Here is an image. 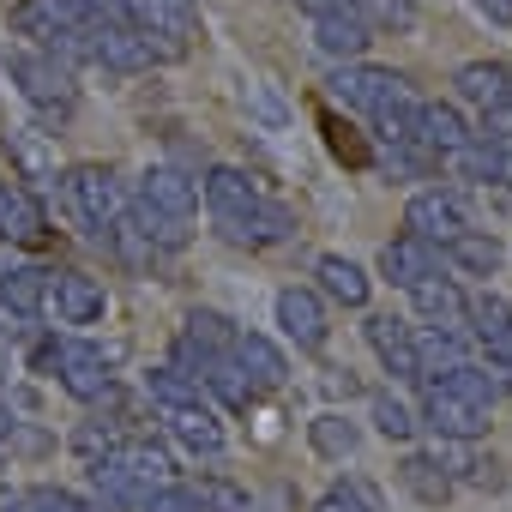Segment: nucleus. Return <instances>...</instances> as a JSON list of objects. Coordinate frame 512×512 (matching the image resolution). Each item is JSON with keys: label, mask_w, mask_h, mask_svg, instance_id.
<instances>
[{"label": "nucleus", "mask_w": 512, "mask_h": 512, "mask_svg": "<svg viewBox=\"0 0 512 512\" xmlns=\"http://www.w3.org/2000/svg\"><path fill=\"white\" fill-rule=\"evenodd\" d=\"M163 428L187 446V452H199V458H217L223 452V416L205 404V398H193V404H175V410H163Z\"/></svg>", "instance_id": "nucleus-16"}, {"label": "nucleus", "mask_w": 512, "mask_h": 512, "mask_svg": "<svg viewBox=\"0 0 512 512\" xmlns=\"http://www.w3.org/2000/svg\"><path fill=\"white\" fill-rule=\"evenodd\" d=\"M199 392H211V398H217L223 410H247L253 398H260V386H253V380L241 374V362H235L229 350L205 362V374H199Z\"/></svg>", "instance_id": "nucleus-22"}, {"label": "nucleus", "mask_w": 512, "mask_h": 512, "mask_svg": "<svg viewBox=\"0 0 512 512\" xmlns=\"http://www.w3.org/2000/svg\"><path fill=\"white\" fill-rule=\"evenodd\" d=\"M145 398H151L157 410H175V404H193V398H199V380H193V374H181L175 362H163V368H151V374H145Z\"/></svg>", "instance_id": "nucleus-31"}, {"label": "nucleus", "mask_w": 512, "mask_h": 512, "mask_svg": "<svg viewBox=\"0 0 512 512\" xmlns=\"http://www.w3.org/2000/svg\"><path fill=\"white\" fill-rule=\"evenodd\" d=\"M13 79H19V91L37 115H49V121L73 115V67H61L55 55H43V49L13 55Z\"/></svg>", "instance_id": "nucleus-4"}, {"label": "nucleus", "mask_w": 512, "mask_h": 512, "mask_svg": "<svg viewBox=\"0 0 512 512\" xmlns=\"http://www.w3.org/2000/svg\"><path fill=\"white\" fill-rule=\"evenodd\" d=\"M368 43H374V31H368V19H362L356 7H344V13H320V19H314V49H320L332 67L362 61Z\"/></svg>", "instance_id": "nucleus-13"}, {"label": "nucleus", "mask_w": 512, "mask_h": 512, "mask_svg": "<svg viewBox=\"0 0 512 512\" xmlns=\"http://www.w3.org/2000/svg\"><path fill=\"white\" fill-rule=\"evenodd\" d=\"M229 356L241 362V374L260 386V392H278V386L290 380V362H284V350H278L266 332H235V338H229Z\"/></svg>", "instance_id": "nucleus-18"}, {"label": "nucleus", "mask_w": 512, "mask_h": 512, "mask_svg": "<svg viewBox=\"0 0 512 512\" xmlns=\"http://www.w3.org/2000/svg\"><path fill=\"white\" fill-rule=\"evenodd\" d=\"M314 512H374V506H368V494H362V488H350V482H344V488L320 494V500H314Z\"/></svg>", "instance_id": "nucleus-42"}, {"label": "nucleus", "mask_w": 512, "mask_h": 512, "mask_svg": "<svg viewBox=\"0 0 512 512\" xmlns=\"http://www.w3.org/2000/svg\"><path fill=\"white\" fill-rule=\"evenodd\" d=\"M139 512H199V494L187 482H163V488H151L139 500Z\"/></svg>", "instance_id": "nucleus-37"}, {"label": "nucleus", "mask_w": 512, "mask_h": 512, "mask_svg": "<svg viewBox=\"0 0 512 512\" xmlns=\"http://www.w3.org/2000/svg\"><path fill=\"white\" fill-rule=\"evenodd\" d=\"M43 308H49L61 326H97V320L109 314V290H103V278L61 266V272H49V302H43Z\"/></svg>", "instance_id": "nucleus-7"}, {"label": "nucleus", "mask_w": 512, "mask_h": 512, "mask_svg": "<svg viewBox=\"0 0 512 512\" xmlns=\"http://www.w3.org/2000/svg\"><path fill=\"white\" fill-rule=\"evenodd\" d=\"M199 193H205V205H211V229H217L229 247H272V241H290V235H296V211L278 205V199H266L260 187H253V175H241V169H229V163L205 169Z\"/></svg>", "instance_id": "nucleus-1"}, {"label": "nucleus", "mask_w": 512, "mask_h": 512, "mask_svg": "<svg viewBox=\"0 0 512 512\" xmlns=\"http://www.w3.org/2000/svg\"><path fill=\"white\" fill-rule=\"evenodd\" d=\"M326 85H332V97H338L344 109H362V115H374V109L410 97L404 73H392V67H368V61H344V67H332Z\"/></svg>", "instance_id": "nucleus-5"}, {"label": "nucleus", "mask_w": 512, "mask_h": 512, "mask_svg": "<svg viewBox=\"0 0 512 512\" xmlns=\"http://www.w3.org/2000/svg\"><path fill=\"white\" fill-rule=\"evenodd\" d=\"M476 13H482L488 25H512V0H476Z\"/></svg>", "instance_id": "nucleus-43"}, {"label": "nucleus", "mask_w": 512, "mask_h": 512, "mask_svg": "<svg viewBox=\"0 0 512 512\" xmlns=\"http://www.w3.org/2000/svg\"><path fill=\"white\" fill-rule=\"evenodd\" d=\"M368 350L386 362V374H398V380H416V326L410 320H398V314H368Z\"/></svg>", "instance_id": "nucleus-15"}, {"label": "nucleus", "mask_w": 512, "mask_h": 512, "mask_svg": "<svg viewBox=\"0 0 512 512\" xmlns=\"http://www.w3.org/2000/svg\"><path fill=\"white\" fill-rule=\"evenodd\" d=\"M410 302H416V314L428 320V326H440V332H470V296L452 284V278H422V284H410Z\"/></svg>", "instance_id": "nucleus-14"}, {"label": "nucleus", "mask_w": 512, "mask_h": 512, "mask_svg": "<svg viewBox=\"0 0 512 512\" xmlns=\"http://www.w3.org/2000/svg\"><path fill=\"white\" fill-rule=\"evenodd\" d=\"M49 302V272L43 266H0V314L7 320H37Z\"/></svg>", "instance_id": "nucleus-19"}, {"label": "nucleus", "mask_w": 512, "mask_h": 512, "mask_svg": "<svg viewBox=\"0 0 512 512\" xmlns=\"http://www.w3.org/2000/svg\"><path fill=\"white\" fill-rule=\"evenodd\" d=\"M272 314H278V326H284V338H290L296 350H320L326 332H332V320H326V296H320V290H302V284L278 290Z\"/></svg>", "instance_id": "nucleus-9"}, {"label": "nucleus", "mask_w": 512, "mask_h": 512, "mask_svg": "<svg viewBox=\"0 0 512 512\" xmlns=\"http://www.w3.org/2000/svg\"><path fill=\"white\" fill-rule=\"evenodd\" d=\"M446 163H452V175H464V181H494V145H488V139H464L458 151H446Z\"/></svg>", "instance_id": "nucleus-35"}, {"label": "nucleus", "mask_w": 512, "mask_h": 512, "mask_svg": "<svg viewBox=\"0 0 512 512\" xmlns=\"http://www.w3.org/2000/svg\"><path fill=\"white\" fill-rule=\"evenodd\" d=\"M404 229L422 235V241H434V247H446V241H458L470 229V211H464V199L452 187H422L404 205Z\"/></svg>", "instance_id": "nucleus-6"}, {"label": "nucleus", "mask_w": 512, "mask_h": 512, "mask_svg": "<svg viewBox=\"0 0 512 512\" xmlns=\"http://www.w3.org/2000/svg\"><path fill=\"white\" fill-rule=\"evenodd\" d=\"M320 133H326V151H332L344 169H368V163H374V151L356 139V127H350V121H338V115H320Z\"/></svg>", "instance_id": "nucleus-33"}, {"label": "nucleus", "mask_w": 512, "mask_h": 512, "mask_svg": "<svg viewBox=\"0 0 512 512\" xmlns=\"http://www.w3.org/2000/svg\"><path fill=\"white\" fill-rule=\"evenodd\" d=\"M308 446H314L320 458H356V446H362V428H356L344 410H320V416L308 422Z\"/></svg>", "instance_id": "nucleus-26"}, {"label": "nucleus", "mask_w": 512, "mask_h": 512, "mask_svg": "<svg viewBox=\"0 0 512 512\" xmlns=\"http://www.w3.org/2000/svg\"><path fill=\"white\" fill-rule=\"evenodd\" d=\"M422 386H434V392H452V398H464V404H494L500 392H494V374H488V362H452L446 374H434V380H422Z\"/></svg>", "instance_id": "nucleus-24"}, {"label": "nucleus", "mask_w": 512, "mask_h": 512, "mask_svg": "<svg viewBox=\"0 0 512 512\" xmlns=\"http://www.w3.org/2000/svg\"><path fill=\"white\" fill-rule=\"evenodd\" d=\"M470 338H482L488 362L512 368V302H506V296H494V290L470 296Z\"/></svg>", "instance_id": "nucleus-17"}, {"label": "nucleus", "mask_w": 512, "mask_h": 512, "mask_svg": "<svg viewBox=\"0 0 512 512\" xmlns=\"http://www.w3.org/2000/svg\"><path fill=\"white\" fill-rule=\"evenodd\" d=\"M7 19H13V31H19V37H31L37 49H49V37H55V25L43 19V7H37V0H19V7H13Z\"/></svg>", "instance_id": "nucleus-38"}, {"label": "nucleus", "mask_w": 512, "mask_h": 512, "mask_svg": "<svg viewBox=\"0 0 512 512\" xmlns=\"http://www.w3.org/2000/svg\"><path fill=\"white\" fill-rule=\"evenodd\" d=\"M476 139H488V145H506L512 139V97H500V103L482 109V133Z\"/></svg>", "instance_id": "nucleus-41"}, {"label": "nucleus", "mask_w": 512, "mask_h": 512, "mask_svg": "<svg viewBox=\"0 0 512 512\" xmlns=\"http://www.w3.org/2000/svg\"><path fill=\"white\" fill-rule=\"evenodd\" d=\"M314 278H320V296H332V302H344V308H368L374 278H368L356 260H344V253H320Z\"/></svg>", "instance_id": "nucleus-20"}, {"label": "nucleus", "mask_w": 512, "mask_h": 512, "mask_svg": "<svg viewBox=\"0 0 512 512\" xmlns=\"http://www.w3.org/2000/svg\"><path fill=\"white\" fill-rule=\"evenodd\" d=\"M37 362L55 374V386L79 404H109L115 398V362L103 344L91 338H43L37 344Z\"/></svg>", "instance_id": "nucleus-2"}, {"label": "nucleus", "mask_w": 512, "mask_h": 512, "mask_svg": "<svg viewBox=\"0 0 512 512\" xmlns=\"http://www.w3.org/2000/svg\"><path fill=\"white\" fill-rule=\"evenodd\" d=\"M416 139H422L434 157H446V151H458V145L476 139V133L464 127V115H458L452 103H422V109H416Z\"/></svg>", "instance_id": "nucleus-23"}, {"label": "nucleus", "mask_w": 512, "mask_h": 512, "mask_svg": "<svg viewBox=\"0 0 512 512\" xmlns=\"http://www.w3.org/2000/svg\"><path fill=\"white\" fill-rule=\"evenodd\" d=\"M452 85H458V97L464 103H500L506 97V85H512V67H500V61H464L458 73H452Z\"/></svg>", "instance_id": "nucleus-25"}, {"label": "nucleus", "mask_w": 512, "mask_h": 512, "mask_svg": "<svg viewBox=\"0 0 512 512\" xmlns=\"http://www.w3.org/2000/svg\"><path fill=\"white\" fill-rule=\"evenodd\" d=\"M139 205L157 211V217L193 223V211H199V181H193L187 169H175V163H151V169L139 175Z\"/></svg>", "instance_id": "nucleus-8"}, {"label": "nucleus", "mask_w": 512, "mask_h": 512, "mask_svg": "<svg viewBox=\"0 0 512 512\" xmlns=\"http://www.w3.org/2000/svg\"><path fill=\"white\" fill-rule=\"evenodd\" d=\"M37 7H43V19H49L55 31H85V25H91V7H85V0H37Z\"/></svg>", "instance_id": "nucleus-40"}, {"label": "nucleus", "mask_w": 512, "mask_h": 512, "mask_svg": "<svg viewBox=\"0 0 512 512\" xmlns=\"http://www.w3.org/2000/svg\"><path fill=\"white\" fill-rule=\"evenodd\" d=\"M61 193H67V211L79 217V229H91L97 241L109 235V223L127 211V193H121V175L109 163H73L61 175Z\"/></svg>", "instance_id": "nucleus-3"}, {"label": "nucleus", "mask_w": 512, "mask_h": 512, "mask_svg": "<svg viewBox=\"0 0 512 512\" xmlns=\"http://www.w3.org/2000/svg\"><path fill=\"white\" fill-rule=\"evenodd\" d=\"M422 422L434 428V440H482L488 434V410L482 404H464V398L434 392V386H422Z\"/></svg>", "instance_id": "nucleus-10"}, {"label": "nucleus", "mask_w": 512, "mask_h": 512, "mask_svg": "<svg viewBox=\"0 0 512 512\" xmlns=\"http://www.w3.org/2000/svg\"><path fill=\"white\" fill-rule=\"evenodd\" d=\"M452 362H464V350H458V332L416 326V386H422V380H434V374H446Z\"/></svg>", "instance_id": "nucleus-29"}, {"label": "nucleus", "mask_w": 512, "mask_h": 512, "mask_svg": "<svg viewBox=\"0 0 512 512\" xmlns=\"http://www.w3.org/2000/svg\"><path fill=\"white\" fill-rule=\"evenodd\" d=\"M434 272H440V247L422 241V235H410V229L380 247V278L398 284V290H410V284H422V278H434Z\"/></svg>", "instance_id": "nucleus-11"}, {"label": "nucleus", "mask_w": 512, "mask_h": 512, "mask_svg": "<svg viewBox=\"0 0 512 512\" xmlns=\"http://www.w3.org/2000/svg\"><path fill=\"white\" fill-rule=\"evenodd\" d=\"M494 181H500V187H512V139H506V145H494Z\"/></svg>", "instance_id": "nucleus-44"}, {"label": "nucleus", "mask_w": 512, "mask_h": 512, "mask_svg": "<svg viewBox=\"0 0 512 512\" xmlns=\"http://www.w3.org/2000/svg\"><path fill=\"white\" fill-rule=\"evenodd\" d=\"M302 7L320 19V13H344V7H356V0H302Z\"/></svg>", "instance_id": "nucleus-46"}, {"label": "nucleus", "mask_w": 512, "mask_h": 512, "mask_svg": "<svg viewBox=\"0 0 512 512\" xmlns=\"http://www.w3.org/2000/svg\"><path fill=\"white\" fill-rule=\"evenodd\" d=\"M356 13L368 19V31H410L416 25L410 0H356Z\"/></svg>", "instance_id": "nucleus-36"}, {"label": "nucleus", "mask_w": 512, "mask_h": 512, "mask_svg": "<svg viewBox=\"0 0 512 512\" xmlns=\"http://www.w3.org/2000/svg\"><path fill=\"white\" fill-rule=\"evenodd\" d=\"M55 229H49V211H43V199L37 193H25V187H0V241H13V247H43Z\"/></svg>", "instance_id": "nucleus-12"}, {"label": "nucleus", "mask_w": 512, "mask_h": 512, "mask_svg": "<svg viewBox=\"0 0 512 512\" xmlns=\"http://www.w3.org/2000/svg\"><path fill=\"white\" fill-rule=\"evenodd\" d=\"M13 434H19V416H13V404H7V398H0V446H7Z\"/></svg>", "instance_id": "nucleus-45"}, {"label": "nucleus", "mask_w": 512, "mask_h": 512, "mask_svg": "<svg viewBox=\"0 0 512 512\" xmlns=\"http://www.w3.org/2000/svg\"><path fill=\"white\" fill-rule=\"evenodd\" d=\"M187 7H199V0H187Z\"/></svg>", "instance_id": "nucleus-47"}, {"label": "nucleus", "mask_w": 512, "mask_h": 512, "mask_svg": "<svg viewBox=\"0 0 512 512\" xmlns=\"http://www.w3.org/2000/svg\"><path fill=\"white\" fill-rule=\"evenodd\" d=\"M229 338H235V326H229L217 308H193V314H187V326H181V344H193L205 362H211V356H223V350H229Z\"/></svg>", "instance_id": "nucleus-30"}, {"label": "nucleus", "mask_w": 512, "mask_h": 512, "mask_svg": "<svg viewBox=\"0 0 512 512\" xmlns=\"http://www.w3.org/2000/svg\"><path fill=\"white\" fill-rule=\"evenodd\" d=\"M115 458L127 464V476L151 494V488H163V482H175V458L169 452H157V446H145V440H121L115 446Z\"/></svg>", "instance_id": "nucleus-28"}, {"label": "nucleus", "mask_w": 512, "mask_h": 512, "mask_svg": "<svg viewBox=\"0 0 512 512\" xmlns=\"http://www.w3.org/2000/svg\"><path fill=\"white\" fill-rule=\"evenodd\" d=\"M193 494H199V512H260V506L247 500V488L229 482V476H199Z\"/></svg>", "instance_id": "nucleus-32"}, {"label": "nucleus", "mask_w": 512, "mask_h": 512, "mask_svg": "<svg viewBox=\"0 0 512 512\" xmlns=\"http://www.w3.org/2000/svg\"><path fill=\"white\" fill-rule=\"evenodd\" d=\"M0 187H7V181H0Z\"/></svg>", "instance_id": "nucleus-48"}, {"label": "nucleus", "mask_w": 512, "mask_h": 512, "mask_svg": "<svg viewBox=\"0 0 512 512\" xmlns=\"http://www.w3.org/2000/svg\"><path fill=\"white\" fill-rule=\"evenodd\" d=\"M440 260H452L458 272H470V278H494L500 266H506V247L488 235V229H464L458 241H446L440 247Z\"/></svg>", "instance_id": "nucleus-21"}, {"label": "nucleus", "mask_w": 512, "mask_h": 512, "mask_svg": "<svg viewBox=\"0 0 512 512\" xmlns=\"http://www.w3.org/2000/svg\"><path fill=\"white\" fill-rule=\"evenodd\" d=\"M368 416H374V428H380L386 440H398V446H404V440L422 428V422H416V410H410L404 398H392V392H380V398L368 404Z\"/></svg>", "instance_id": "nucleus-34"}, {"label": "nucleus", "mask_w": 512, "mask_h": 512, "mask_svg": "<svg viewBox=\"0 0 512 512\" xmlns=\"http://www.w3.org/2000/svg\"><path fill=\"white\" fill-rule=\"evenodd\" d=\"M398 482H404L422 506H446V500H452V476H446L440 458H428V452H410V458L398 464Z\"/></svg>", "instance_id": "nucleus-27"}, {"label": "nucleus", "mask_w": 512, "mask_h": 512, "mask_svg": "<svg viewBox=\"0 0 512 512\" xmlns=\"http://www.w3.org/2000/svg\"><path fill=\"white\" fill-rule=\"evenodd\" d=\"M458 470H464V482L482 488V494H500V488H506V464H500L494 452H488V458H464Z\"/></svg>", "instance_id": "nucleus-39"}]
</instances>
